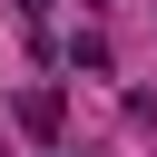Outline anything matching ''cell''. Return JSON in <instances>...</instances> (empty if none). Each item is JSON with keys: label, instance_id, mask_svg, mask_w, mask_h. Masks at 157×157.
<instances>
[{"label": "cell", "instance_id": "cell-1", "mask_svg": "<svg viewBox=\"0 0 157 157\" xmlns=\"http://www.w3.org/2000/svg\"><path fill=\"white\" fill-rule=\"evenodd\" d=\"M20 128H29V137H59V88H29V98H20Z\"/></svg>", "mask_w": 157, "mask_h": 157}]
</instances>
